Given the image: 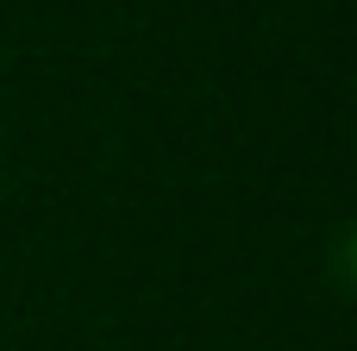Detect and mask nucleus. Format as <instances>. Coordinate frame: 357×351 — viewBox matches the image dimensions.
<instances>
[{
  "instance_id": "obj_1",
  "label": "nucleus",
  "mask_w": 357,
  "mask_h": 351,
  "mask_svg": "<svg viewBox=\"0 0 357 351\" xmlns=\"http://www.w3.org/2000/svg\"><path fill=\"white\" fill-rule=\"evenodd\" d=\"M326 283L345 308H357V214L326 239Z\"/></svg>"
}]
</instances>
